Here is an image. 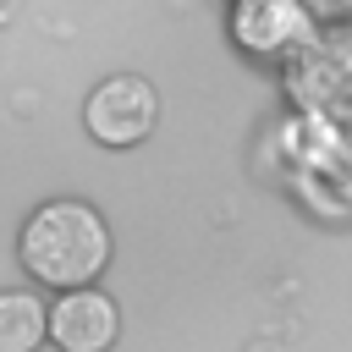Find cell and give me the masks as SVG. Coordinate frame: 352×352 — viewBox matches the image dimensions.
Masks as SVG:
<instances>
[{"instance_id":"cell-1","label":"cell","mask_w":352,"mask_h":352,"mask_svg":"<svg viewBox=\"0 0 352 352\" xmlns=\"http://www.w3.org/2000/svg\"><path fill=\"white\" fill-rule=\"evenodd\" d=\"M16 258L22 270L50 286V292H72V286H94L110 264V226L94 204L82 198H50L38 204L22 231H16Z\"/></svg>"},{"instance_id":"cell-3","label":"cell","mask_w":352,"mask_h":352,"mask_svg":"<svg viewBox=\"0 0 352 352\" xmlns=\"http://www.w3.org/2000/svg\"><path fill=\"white\" fill-rule=\"evenodd\" d=\"M286 88L302 110L314 116H341L352 110V28L330 22L319 28V38L286 66Z\"/></svg>"},{"instance_id":"cell-5","label":"cell","mask_w":352,"mask_h":352,"mask_svg":"<svg viewBox=\"0 0 352 352\" xmlns=\"http://www.w3.org/2000/svg\"><path fill=\"white\" fill-rule=\"evenodd\" d=\"M121 336V314L99 286H72L55 292L50 302V341L60 352H110Z\"/></svg>"},{"instance_id":"cell-7","label":"cell","mask_w":352,"mask_h":352,"mask_svg":"<svg viewBox=\"0 0 352 352\" xmlns=\"http://www.w3.org/2000/svg\"><path fill=\"white\" fill-rule=\"evenodd\" d=\"M302 6L314 11L319 28H330V22H352V0H302Z\"/></svg>"},{"instance_id":"cell-4","label":"cell","mask_w":352,"mask_h":352,"mask_svg":"<svg viewBox=\"0 0 352 352\" xmlns=\"http://www.w3.org/2000/svg\"><path fill=\"white\" fill-rule=\"evenodd\" d=\"M154 121H160V94H154L148 77H138V72L104 77V82L88 94V104H82V126H88V138L104 143V148H138V143L154 132Z\"/></svg>"},{"instance_id":"cell-2","label":"cell","mask_w":352,"mask_h":352,"mask_svg":"<svg viewBox=\"0 0 352 352\" xmlns=\"http://www.w3.org/2000/svg\"><path fill=\"white\" fill-rule=\"evenodd\" d=\"M231 38L253 60L292 66L319 38V22L302 0H236L231 6Z\"/></svg>"},{"instance_id":"cell-6","label":"cell","mask_w":352,"mask_h":352,"mask_svg":"<svg viewBox=\"0 0 352 352\" xmlns=\"http://www.w3.org/2000/svg\"><path fill=\"white\" fill-rule=\"evenodd\" d=\"M50 336V302L38 292H0V352H38Z\"/></svg>"}]
</instances>
